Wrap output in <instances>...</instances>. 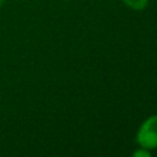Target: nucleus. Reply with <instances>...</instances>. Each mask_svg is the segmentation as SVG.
Masks as SVG:
<instances>
[{"label": "nucleus", "mask_w": 157, "mask_h": 157, "mask_svg": "<svg viewBox=\"0 0 157 157\" xmlns=\"http://www.w3.org/2000/svg\"><path fill=\"white\" fill-rule=\"evenodd\" d=\"M136 141L146 150H153L157 147V114L151 115L144 121L139 129Z\"/></svg>", "instance_id": "1"}, {"label": "nucleus", "mask_w": 157, "mask_h": 157, "mask_svg": "<svg viewBox=\"0 0 157 157\" xmlns=\"http://www.w3.org/2000/svg\"><path fill=\"white\" fill-rule=\"evenodd\" d=\"M123 1L125 5H128L134 10H142L147 6L148 2V0H123Z\"/></svg>", "instance_id": "2"}, {"label": "nucleus", "mask_w": 157, "mask_h": 157, "mask_svg": "<svg viewBox=\"0 0 157 157\" xmlns=\"http://www.w3.org/2000/svg\"><path fill=\"white\" fill-rule=\"evenodd\" d=\"M150 155H151V153L148 152V150L142 148V147H141V150H137V151L134 152V156H135V157H148Z\"/></svg>", "instance_id": "3"}, {"label": "nucleus", "mask_w": 157, "mask_h": 157, "mask_svg": "<svg viewBox=\"0 0 157 157\" xmlns=\"http://www.w3.org/2000/svg\"><path fill=\"white\" fill-rule=\"evenodd\" d=\"M4 2H5V0H0V7L2 6V4H4Z\"/></svg>", "instance_id": "4"}, {"label": "nucleus", "mask_w": 157, "mask_h": 157, "mask_svg": "<svg viewBox=\"0 0 157 157\" xmlns=\"http://www.w3.org/2000/svg\"><path fill=\"white\" fill-rule=\"evenodd\" d=\"M64 1H66V0H64Z\"/></svg>", "instance_id": "5"}]
</instances>
